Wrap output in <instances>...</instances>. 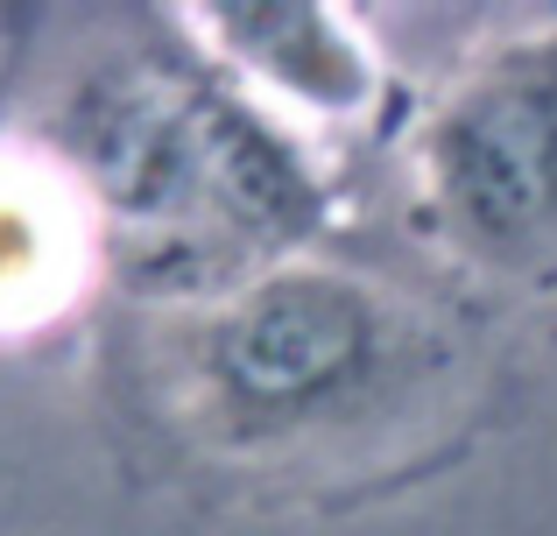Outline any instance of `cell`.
<instances>
[{
	"label": "cell",
	"instance_id": "cell-1",
	"mask_svg": "<svg viewBox=\"0 0 557 536\" xmlns=\"http://www.w3.org/2000/svg\"><path fill=\"white\" fill-rule=\"evenodd\" d=\"M445 374V353L395 297L354 275H275L247 289L219 317H205L190 346L198 410L226 445L297 452L346 445L403 416Z\"/></svg>",
	"mask_w": 557,
	"mask_h": 536
},
{
	"label": "cell",
	"instance_id": "cell-2",
	"mask_svg": "<svg viewBox=\"0 0 557 536\" xmlns=\"http://www.w3.org/2000/svg\"><path fill=\"white\" fill-rule=\"evenodd\" d=\"M423 177L473 262L502 275L557 269V36L502 50L437 107Z\"/></svg>",
	"mask_w": 557,
	"mask_h": 536
}]
</instances>
